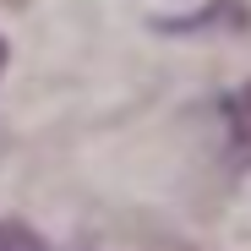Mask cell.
Returning <instances> with one entry per match:
<instances>
[{
    "instance_id": "3957f363",
    "label": "cell",
    "mask_w": 251,
    "mask_h": 251,
    "mask_svg": "<svg viewBox=\"0 0 251 251\" xmlns=\"http://www.w3.org/2000/svg\"><path fill=\"white\" fill-rule=\"evenodd\" d=\"M0 251H44V240L27 224H0Z\"/></svg>"
},
{
    "instance_id": "7a4b0ae2",
    "label": "cell",
    "mask_w": 251,
    "mask_h": 251,
    "mask_svg": "<svg viewBox=\"0 0 251 251\" xmlns=\"http://www.w3.org/2000/svg\"><path fill=\"white\" fill-rule=\"evenodd\" d=\"M224 126H229V148H235V158H251V82L224 99Z\"/></svg>"
},
{
    "instance_id": "5b68a950",
    "label": "cell",
    "mask_w": 251,
    "mask_h": 251,
    "mask_svg": "<svg viewBox=\"0 0 251 251\" xmlns=\"http://www.w3.org/2000/svg\"><path fill=\"white\" fill-rule=\"evenodd\" d=\"M0 66H6V44H0Z\"/></svg>"
},
{
    "instance_id": "6da1fadb",
    "label": "cell",
    "mask_w": 251,
    "mask_h": 251,
    "mask_svg": "<svg viewBox=\"0 0 251 251\" xmlns=\"http://www.w3.org/2000/svg\"><path fill=\"white\" fill-rule=\"evenodd\" d=\"M158 27H164V33H207V27L246 33V27H251V11L235 6V0H219V6H207V11H197V17H164Z\"/></svg>"
},
{
    "instance_id": "277c9868",
    "label": "cell",
    "mask_w": 251,
    "mask_h": 251,
    "mask_svg": "<svg viewBox=\"0 0 251 251\" xmlns=\"http://www.w3.org/2000/svg\"><path fill=\"white\" fill-rule=\"evenodd\" d=\"M0 6H27V0H0Z\"/></svg>"
}]
</instances>
